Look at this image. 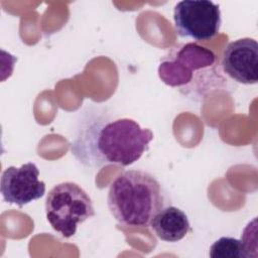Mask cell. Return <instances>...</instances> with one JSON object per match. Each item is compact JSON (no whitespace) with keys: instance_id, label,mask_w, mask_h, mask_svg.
Instances as JSON below:
<instances>
[{"instance_id":"1","label":"cell","mask_w":258,"mask_h":258,"mask_svg":"<svg viewBox=\"0 0 258 258\" xmlns=\"http://www.w3.org/2000/svg\"><path fill=\"white\" fill-rule=\"evenodd\" d=\"M107 203L110 213L120 225L148 228L163 209L164 197L160 183L152 174L131 169L111 183Z\"/></svg>"},{"instance_id":"2","label":"cell","mask_w":258,"mask_h":258,"mask_svg":"<svg viewBox=\"0 0 258 258\" xmlns=\"http://www.w3.org/2000/svg\"><path fill=\"white\" fill-rule=\"evenodd\" d=\"M153 139L150 129H143L133 119L119 118L97 129L93 137L94 156L98 165L128 166L137 161Z\"/></svg>"},{"instance_id":"3","label":"cell","mask_w":258,"mask_h":258,"mask_svg":"<svg viewBox=\"0 0 258 258\" xmlns=\"http://www.w3.org/2000/svg\"><path fill=\"white\" fill-rule=\"evenodd\" d=\"M95 214L90 196L76 182L58 183L46 196V219L52 229L64 238L74 236L78 225Z\"/></svg>"},{"instance_id":"4","label":"cell","mask_w":258,"mask_h":258,"mask_svg":"<svg viewBox=\"0 0 258 258\" xmlns=\"http://www.w3.org/2000/svg\"><path fill=\"white\" fill-rule=\"evenodd\" d=\"M216 54L210 48L195 42L174 47L158 66L159 79L169 87L183 88L194 81L195 74L212 68Z\"/></svg>"},{"instance_id":"5","label":"cell","mask_w":258,"mask_h":258,"mask_svg":"<svg viewBox=\"0 0 258 258\" xmlns=\"http://www.w3.org/2000/svg\"><path fill=\"white\" fill-rule=\"evenodd\" d=\"M173 21L179 36L207 41L220 31L221 10L218 4L210 0H183L174 6Z\"/></svg>"},{"instance_id":"6","label":"cell","mask_w":258,"mask_h":258,"mask_svg":"<svg viewBox=\"0 0 258 258\" xmlns=\"http://www.w3.org/2000/svg\"><path fill=\"white\" fill-rule=\"evenodd\" d=\"M35 163L28 162L19 167L9 166L1 175L0 190L3 200L19 208L40 199L45 192V183L38 179Z\"/></svg>"},{"instance_id":"7","label":"cell","mask_w":258,"mask_h":258,"mask_svg":"<svg viewBox=\"0 0 258 258\" xmlns=\"http://www.w3.org/2000/svg\"><path fill=\"white\" fill-rule=\"evenodd\" d=\"M223 71L232 80L244 85L258 81V43L250 37L228 43L222 55Z\"/></svg>"},{"instance_id":"8","label":"cell","mask_w":258,"mask_h":258,"mask_svg":"<svg viewBox=\"0 0 258 258\" xmlns=\"http://www.w3.org/2000/svg\"><path fill=\"white\" fill-rule=\"evenodd\" d=\"M150 226L160 240L171 243L180 241L190 231L187 216L174 206L161 209L152 220Z\"/></svg>"},{"instance_id":"9","label":"cell","mask_w":258,"mask_h":258,"mask_svg":"<svg viewBox=\"0 0 258 258\" xmlns=\"http://www.w3.org/2000/svg\"><path fill=\"white\" fill-rule=\"evenodd\" d=\"M212 258H248L241 240L232 237H221L210 247Z\"/></svg>"}]
</instances>
